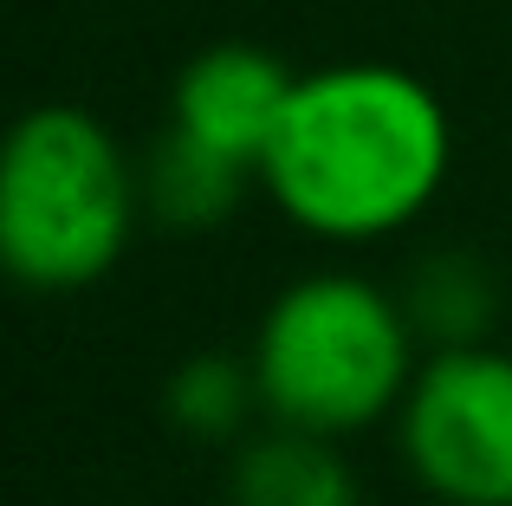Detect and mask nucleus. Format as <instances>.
Returning <instances> with one entry per match:
<instances>
[{
  "mask_svg": "<svg viewBox=\"0 0 512 506\" xmlns=\"http://www.w3.org/2000/svg\"><path fill=\"white\" fill-rule=\"evenodd\" d=\"M454 169V124L422 72L389 59H338L299 72L260 189L286 228L318 247H383L441 202Z\"/></svg>",
  "mask_w": 512,
  "mask_h": 506,
  "instance_id": "f257e3e1",
  "label": "nucleus"
},
{
  "mask_svg": "<svg viewBox=\"0 0 512 506\" xmlns=\"http://www.w3.org/2000/svg\"><path fill=\"white\" fill-rule=\"evenodd\" d=\"M422 357L428 344L402 305V286H383L357 266H312L286 279L247 338L266 422L331 442L396 422Z\"/></svg>",
  "mask_w": 512,
  "mask_h": 506,
  "instance_id": "f03ea898",
  "label": "nucleus"
},
{
  "mask_svg": "<svg viewBox=\"0 0 512 506\" xmlns=\"http://www.w3.org/2000/svg\"><path fill=\"white\" fill-rule=\"evenodd\" d=\"M143 221V163L85 104H33L0 130V279L33 299L91 292Z\"/></svg>",
  "mask_w": 512,
  "mask_h": 506,
  "instance_id": "7ed1b4c3",
  "label": "nucleus"
},
{
  "mask_svg": "<svg viewBox=\"0 0 512 506\" xmlns=\"http://www.w3.org/2000/svg\"><path fill=\"white\" fill-rule=\"evenodd\" d=\"M389 435L435 506H512V351L493 338L428 351Z\"/></svg>",
  "mask_w": 512,
  "mask_h": 506,
  "instance_id": "20e7f679",
  "label": "nucleus"
},
{
  "mask_svg": "<svg viewBox=\"0 0 512 506\" xmlns=\"http://www.w3.org/2000/svg\"><path fill=\"white\" fill-rule=\"evenodd\" d=\"M292 85H299V72L279 52L253 46V39H214L175 72L169 130L227 156V163H240L260 182V156L273 143L279 117H286Z\"/></svg>",
  "mask_w": 512,
  "mask_h": 506,
  "instance_id": "39448f33",
  "label": "nucleus"
},
{
  "mask_svg": "<svg viewBox=\"0 0 512 506\" xmlns=\"http://www.w3.org/2000/svg\"><path fill=\"white\" fill-rule=\"evenodd\" d=\"M227 506H363V481L344 442L260 422L227 455Z\"/></svg>",
  "mask_w": 512,
  "mask_h": 506,
  "instance_id": "423d86ee",
  "label": "nucleus"
},
{
  "mask_svg": "<svg viewBox=\"0 0 512 506\" xmlns=\"http://www.w3.org/2000/svg\"><path fill=\"white\" fill-rule=\"evenodd\" d=\"M247 182L253 176L240 163H227V156H214V150H201V143L163 130V143L143 156V215L175 228V234H201V228L234 215Z\"/></svg>",
  "mask_w": 512,
  "mask_h": 506,
  "instance_id": "0eeeda50",
  "label": "nucleus"
},
{
  "mask_svg": "<svg viewBox=\"0 0 512 506\" xmlns=\"http://www.w3.org/2000/svg\"><path fill=\"white\" fill-rule=\"evenodd\" d=\"M163 416L175 435L201 448H234L247 429H260L266 409H260V383H253L247 351L227 357V351H195L169 370L163 383Z\"/></svg>",
  "mask_w": 512,
  "mask_h": 506,
  "instance_id": "6e6552de",
  "label": "nucleus"
},
{
  "mask_svg": "<svg viewBox=\"0 0 512 506\" xmlns=\"http://www.w3.org/2000/svg\"><path fill=\"white\" fill-rule=\"evenodd\" d=\"M402 305H409V318H415L428 351H441V344H480L500 325V286H493V273L461 247L422 253V260L409 266V279H402Z\"/></svg>",
  "mask_w": 512,
  "mask_h": 506,
  "instance_id": "1a4fd4ad",
  "label": "nucleus"
}]
</instances>
